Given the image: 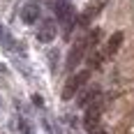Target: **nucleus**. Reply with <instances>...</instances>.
<instances>
[{
  "mask_svg": "<svg viewBox=\"0 0 134 134\" xmlns=\"http://www.w3.org/2000/svg\"><path fill=\"white\" fill-rule=\"evenodd\" d=\"M97 40H99V30L95 28V30H90V35H86L83 40H79L74 46H72V49H69V53H67V60H65L67 72H74V69L81 65L83 55L88 53V51H93V49H95Z\"/></svg>",
  "mask_w": 134,
  "mask_h": 134,
  "instance_id": "1",
  "label": "nucleus"
},
{
  "mask_svg": "<svg viewBox=\"0 0 134 134\" xmlns=\"http://www.w3.org/2000/svg\"><path fill=\"white\" fill-rule=\"evenodd\" d=\"M55 16H58V21H60V26H63L65 37H69V32L76 26V9H74L67 0H58V2H55Z\"/></svg>",
  "mask_w": 134,
  "mask_h": 134,
  "instance_id": "2",
  "label": "nucleus"
},
{
  "mask_svg": "<svg viewBox=\"0 0 134 134\" xmlns=\"http://www.w3.org/2000/svg\"><path fill=\"white\" fill-rule=\"evenodd\" d=\"M88 79H90V69H81V72H76L72 79H67L65 88H63V99H72V97L88 83Z\"/></svg>",
  "mask_w": 134,
  "mask_h": 134,
  "instance_id": "3",
  "label": "nucleus"
},
{
  "mask_svg": "<svg viewBox=\"0 0 134 134\" xmlns=\"http://www.w3.org/2000/svg\"><path fill=\"white\" fill-rule=\"evenodd\" d=\"M102 109H104V99L102 97H97L95 102H90L88 107H86V116H83V125H86V130H97V125H99V118H102Z\"/></svg>",
  "mask_w": 134,
  "mask_h": 134,
  "instance_id": "4",
  "label": "nucleus"
},
{
  "mask_svg": "<svg viewBox=\"0 0 134 134\" xmlns=\"http://www.w3.org/2000/svg\"><path fill=\"white\" fill-rule=\"evenodd\" d=\"M55 35H58V26H55L53 19H46V21L40 23V28H37V40L42 44H51L55 40Z\"/></svg>",
  "mask_w": 134,
  "mask_h": 134,
  "instance_id": "5",
  "label": "nucleus"
},
{
  "mask_svg": "<svg viewBox=\"0 0 134 134\" xmlns=\"http://www.w3.org/2000/svg\"><path fill=\"white\" fill-rule=\"evenodd\" d=\"M40 2L37 0H28L26 5H23V9H21V21L28 23V26H32V23H37L40 21Z\"/></svg>",
  "mask_w": 134,
  "mask_h": 134,
  "instance_id": "6",
  "label": "nucleus"
},
{
  "mask_svg": "<svg viewBox=\"0 0 134 134\" xmlns=\"http://www.w3.org/2000/svg\"><path fill=\"white\" fill-rule=\"evenodd\" d=\"M120 44H122V32H113V35L109 37V42H107L104 55H107V58L116 55V53H118V49H120Z\"/></svg>",
  "mask_w": 134,
  "mask_h": 134,
  "instance_id": "7",
  "label": "nucleus"
},
{
  "mask_svg": "<svg viewBox=\"0 0 134 134\" xmlns=\"http://www.w3.org/2000/svg\"><path fill=\"white\" fill-rule=\"evenodd\" d=\"M97 97H99V88H97V86H90L88 90H83V93L79 95V102H76V104L86 109L88 104H90V102H95Z\"/></svg>",
  "mask_w": 134,
  "mask_h": 134,
  "instance_id": "8",
  "label": "nucleus"
},
{
  "mask_svg": "<svg viewBox=\"0 0 134 134\" xmlns=\"http://www.w3.org/2000/svg\"><path fill=\"white\" fill-rule=\"evenodd\" d=\"M0 44H2V46H5L7 51H16V46H19V44H16V42L12 40V35H9V32H7L5 28H0Z\"/></svg>",
  "mask_w": 134,
  "mask_h": 134,
  "instance_id": "9",
  "label": "nucleus"
},
{
  "mask_svg": "<svg viewBox=\"0 0 134 134\" xmlns=\"http://www.w3.org/2000/svg\"><path fill=\"white\" fill-rule=\"evenodd\" d=\"M19 134H32V127H30V122H28L26 118L19 120Z\"/></svg>",
  "mask_w": 134,
  "mask_h": 134,
  "instance_id": "10",
  "label": "nucleus"
},
{
  "mask_svg": "<svg viewBox=\"0 0 134 134\" xmlns=\"http://www.w3.org/2000/svg\"><path fill=\"white\" fill-rule=\"evenodd\" d=\"M93 134H107V132H102V130H93Z\"/></svg>",
  "mask_w": 134,
  "mask_h": 134,
  "instance_id": "11",
  "label": "nucleus"
}]
</instances>
